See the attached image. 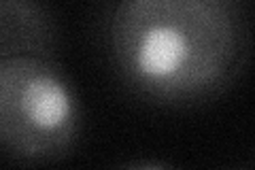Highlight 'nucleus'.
I'll list each match as a JSON object with an SVG mask.
<instances>
[{
  "mask_svg": "<svg viewBox=\"0 0 255 170\" xmlns=\"http://www.w3.org/2000/svg\"><path fill=\"white\" fill-rule=\"evenodd\" d=\"M117 170H177L174 166L166 164V162H132Z\"/></svg>",
  "mask_w": 255,
  "mask_h": 170,
  "instance_id": "4",
  "label": "nucleus"
},
{
  "mask_svg": "<svg viewBox=\"0 0 255 170\" xmlns=\"http://www.w3.org/2000/svg\"><path fill=\"white\" fill-rule=\"evenodd\" d=\"M58 49L60 26L51 6L36 0H2L0 2V60H58Z\"/></svg>",
  "mask_w": 255,
  "mask_h": 170,
  "instance_id": "3",
  "label": "nucleus"
},
{
  "mask_svg": "<svg viewBox=\"0 0 255 170\" xmlns=\"http://www.w3.org/2000/svg\"><path fill=\"white\" fill-rule=\"evenodd\" d=\"M83 113L58 60H0V145L19 164H51L75 151Z\"/></svg>",
  "mask_w": 255,
  "mask_h": 170,
  "instance_id": "2",
  "label": "nucleus"
},
{
  "mask_svg": "<svg viewBox=\"0 0 255 170\" xmlns=\"http://www.w3.org/2000/svg\"><path fill=\"white\" fill-rule=\"evenodd\" d=\"M228 170H243V168H228Z\"/></svg>",
  "mask_w": 255,
  "mask_h": 170,
  "instance_id": "5",
  "label": "nucleus"
},
{
  "mask_svg": "<svg viewBox=\"0 0 255 170\" xmlns=\"http://www.w3.org/2000/svg\"><path fill=\"white\" fill-rule=\"evenodd\" d=\"M107 40L132 94L191 107L219 98L245 72L251 13L241 0H124L109 17Z\"/></svg>",
  "mask_w": 255,
  "mask_h": 170,
  "instance_id": "1",
  "label": "nucleus"
}]
</instances>
